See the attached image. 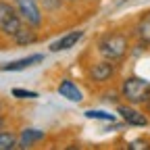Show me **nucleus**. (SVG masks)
<instances>
[{"label":"nucleus","mask_w":150,"mask_h":150,"mask_svg":"<svg viewBox=\"0 0 150 150\" xmlns=\"http://www.w3.org/2000/svg\"><path fill=\"white\" fill-rule=\"evenodd\" d=\"M121 92H123V96L129 102H134V104L148 102V98H150V83L146 79H142V77H129V79H125Z\"/></svg>","instance_id":"nucleus-1"},{"label":"nucleus","mask_w":150,"mask_h":150,"mask_svg":"<svg viewBox=\"0 0 150 150\" xmlns=\"http://www.w3.org/2000/svg\"><path fill=\"white\" fill-rule=\"evenodd\" d=\"M125 50H127V38L121 35V33H110V35H106L100 42V52L106 56V59H110V61L123 56Z\"/></svg>","instance_id":"nucleus-2"},{"label":"nucleus","mask_w":150,"mask_h":150,"mask_svg":"<svg viewBox=\"0 0 150 150\" xmlns=\"http://www.w3.org/2000/svg\"><path fill=\"white\" fill-rule=\"evenodd\" d=\"M21 27L23 25L19 21L17 13L13 11V6L6 4V2H0V29L4 33H8V35H17Z\"/></svg>","instance_id":"nucleus-3"},{"label":"nucleus","mask_w":150,"mask_h":150,"mask_svg":"<svg viewBox=\"0 0 150 150\" xmlns=\"http://www.w3.org/2000/svg\"><path fill=\"white\" fill-rule=\"evenodd\" d=\"M17 6L21 11V15L25 17V21L31 25H40V11L35 6V0H17Z\"/></svg>","instance_id":"nucleus-4"},{"label":"nucleus","mask_w":150,"mask_h":150,"mask_svg":"<svg viewBox=\"0 0 150 150\" xmlns=\"http://www.w3.org/2000/svg\"><path fill=\"white\" fill-rule=\"evenodd\" d=\"M40 61H42V54H33V56H27V59H19L15 63L0 65V71H21V69H27L31 65H38Z\"/></svg>","instance_id":"nucleus-5"},{"label":"nucleus","mask_w":150,"mask_h":150,"mask_svg":"<svg viewBox=\"0 0 150 150\" xmlns=\"http://www.w3.org/2000/svg\"><path fill=\"white\" fill-rule=\"evenodd\" d=\"M81 31H71V33H67L65 38H61V40H56L52 46H50V50L52 52H59V50H67V48H71V46H75L79 40H81Z\"/></svg>","instance_id":"nucleus-6"},{"label":"nucleus","mask_w":150,"mask_h":150,"mask_svg":"<svg viewBox=\"0 0 150 150\" xmlns=\"http://www.w3.org/2000/svg\"><path fill=\"white\" fill-rule=\"evenodd\" d=\"M119 112H121V117H123L127 123H131V125H146V123H148L146 115H144V112H140V110H136V108L121 106Z\"/></svg>","instance_id":"nucleus-7"},{"label":"nucleus","mask_w":150,"mask_h":150,"mask_svg":"<svg viewBox=\"0 0 150 150\" xmlns=\"http://www.w3.org/2000/svg\"><path fill=\"white\" fill-rule=\"evenodd\" d=\"M59 92H61V96L69 98L71 102H79V100H81V92L75 88L71 81H63V83L59 86Z\"/></svg>","instance_id":"nucleus-8"},{"label":"nucleus","mask_w":150,"mask_h":150,"mask_svg":"<svg viewBox=\"0 0 150 150\" xmlns=\"http://www.w3.org/2000/svg\"><path fill=\"white\" fill-rule=\"evenodd\" d=\"M110 73H112V63H98V65H94L92 67V77L96 79V81H104L110 77Z\"/></svg>","instance_id":"nucleus-9"},{"label":"nucleus","mask_w":150,"mask_h":150,"mask_svg":"<svg viewBox=\"0 0 150 150\" xmlns=\"http://www.w3.org/2000/svg\"><path fill=\"white\" fill-rule=\"evenodd\" d=\"M42 138H44L42 131H38V129H25L23 134H21V146H31L33 142L42 140Z\"/></svg>","instance_id":"nucleus-10"},{"label":"nucleus","mask_w":150,"mask_h":150,"mask_svg":"<svg viewBox=\"0 0 150 150\" xmlns=\"http://www.w3.org/2000/svg\"><path fill=\"white\" fill-rule=\"evenodd\" d=\"M138 33H140V38H142L146 44H150V13H146L142 17V21L138 25Z\"/></svg>","instance_id":"nucleus-11"},{"label":"nucleus","mask_w":150,"mask_h":150,"mask_svg":"<svg viewBox=\"0 0 150 150\" xmlns=\"http://www.w3.org/2000/svg\"><path fill=\"white\" fill-rule=\"evenodd\" d=\"M15 38H17V42L21 44V46H23V44H31V42L35 40V31H33V29H27V27H21Z\"/></svg>","instance_id":"nucleus-12"},{"label":"nucleus","mask_w":150,"mask_h":150,"mask_svg":"<svg viewBox=\"0 0 150 150\" xmlns=\"http://www.w3.org/2000/svg\"><path fill=\"white\" fill-rule=\"evenodd\" d=\"M88 119H102V121H115V117L110 112H102V110H88L86 112Z\"/></svg>","instance_id":"nucleus-13"},{"label":"nucleus","mask_w":150,"mask_h":150,"mask_svg":"<svg viewBox=\"0 0 150 150\" xmlns=\"http://www.w3.org/2000/svg\"><path fill=\"white\" fill-rule=\"evenodd\" d=\"M15 148V138L11 134H0V150H11Z\"/></svg>","instance_id":"nucleus-14"},{"label":"nucleus","mask_w":150,"mask_h":150,"mask_svg":"<svg viewBox=\"0 0 150 150\" xmlns=\"http://www.w3.org/2000/svg\"><path fill=\"white\" fill-rule=\"evenodd\" d=\"M13 96H17V98H38V94H35V92H29V90H19V88H15V90H13Z\"/></svg>","instance_id":"nucleus-15"},{"label":"nucleus","mask_w":150,"mask_h":150,"mask_svg":"<svg viewBox=\"0 0 150 150\" xmlns=\"http://www.w3.org/2000/svg\"><path fill=\"white\" fill-rule=\"evenodd\" d=\"M40 2H42V4H44V8H48V11L59 8V0H40Z\"/></svg>","instance_id":"nucleus-16"},{"label":"nucleus","mask_w":150,"mask_h":150,"mask_svg":"<svg viewBox=\"0 0 150 150\" xmlns=\"http://www.w3.org/2000/svg\"><path fill=\"white\" fill-rule=\"evenodd\" d=\"M129 148H131V150H146V148H148V144H146V142L136 140V142H131V144H129Z\"/></svg>","instance_id":"nucleus-17"},{"label":"nucleus","mask_w":150,"mask_h":150,"mask_svg":"<svg viewBox=\"0 0 150 150\" xmlns=\"http://www.w3.org/2000/svg\"><path fill=\"white\" fill-rule=\"evenodd\" d=\"M2 125H4V121H2V117H0V129H2Z\"/></svg>","instance_id":"nucleus-18"},{"label":"nucleus","mask_w":150,"mask_h":150,"mask_svg":"<svg viewBox=\"0 0 150 150\" xmlns=\"http://www.w3.org/2000/svg\"><path fill=\"white\" fill-rule=\"evenodd\" d=\"M148 112H150V98H148Z\"/></svg>","instance_id":"nucleus-19"}]
</instances>
